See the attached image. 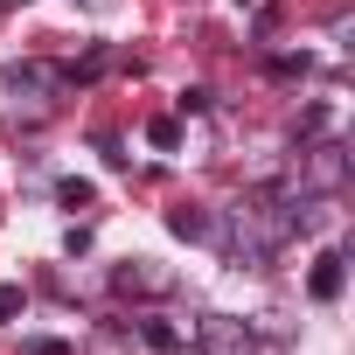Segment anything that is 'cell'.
Here are the masks:
<instances>
[{
	"mask_svg": "<svg viewBox=\"0 0 355 355\" xmlns=\"http://www.w3.org/2000/svg\"><path fill=\"white\" fill-rule=\"evenodd\" d=\"M167 230L182 237V244H209L216 216H209V209H196V202H174V209H167Z\"/></svg>",
	"mask_w": 355,
	"mask_h": 355,
	"instance_id": "obj_7",
	"label": "cell"
},
{
	"mask_svg": "<svg viewBox=\"0 0 355 355\" xmlns=\"http://www.w3.org/2000/svg\"><path fill=\"white\" fill-rule=\"evenodd\" d=\"M63 91H70V70L63 63H42V56H21V63L0 70V98H8V119L15 125H49L56 105H63Z\"/></svg>",
	"mask_w": 355,
	"mask_h": 355,
	"instance_id": "obj_2",
	"label": "cell"
},
{
	"mask_svg": "<svg viewBox=\"0 0 355 355\" xmlns=\"http://www.w3.org/2000/svg\"><path fill=\"white\" fill-rule=\"evenodd\" d=\"M132 334H139V348H153V355H182V348H189V327H174V320H160V313H146Z\"/></svg>",
	"mask_w": 355,
	"mask_h": 355,
	"instance_id": "obj_6",
	"label": "cell"
},
{
	"mask_svg": "<svg viewBox=\"0 0 355 355\" xmlns=\"http://www.w3.org/2000/svg\"><path fill=\"white\" fill-rule=\"evenodd\" d=\"M56 202H63V209H91V182H84V174H63V182H56Z\"/></svg>",
	"mask_w": 355,
	"mask_h": 355,
	"instance_id": "obj_8",
	"label": "cell"
},
{
	"mask_svg": "<svg viewBox=\"0 0 355 355\" xmlns=\"http://www.w3.org/2000/svg\"><path fill=\"white\" fill-rule=\"evenodd\" d=\"M146 139H153L160 153H174V146H182V125H174V119H153V125H146Z\"/></svg>",
	"mask_w": 355,
	"mask_h": 355,
	"instance_id": "obj_10",
	"label": "cell"
},
{
	"mask_svg": "<svg viewBox=\"0 0 355 355\" xmlns=\"http://www.w3.org/2000/svg\"><path fill=\"white\" fill-rule=\"evenodd\" d=\"M112 293H119V300H167V293H174V272H167L160 258H125V265L112 272Z\"/></svg>",
	"mask_w": 355,
	"mask_h": 355,
	"instance_id": "obj_4",
	"label": "cell"
},
{
	"mask_svg": "<svg viewBox=\"0 0 355 355\" xmlns=\"http://www.w3.org/2000/svg\"><path fill=\"white\" fill-rule=\"evenodd\" d=\"M28 355H70V341H49V334H35V341H21Z\"/></svg>",
	"mask_w": 355,
	"mask_h": 355,
	"instance_id": "obj_14",
	"label": "cell"
},
{
	"mask_svg": "<svg viewBox=\"0 0 355 355\" xmlns=\"http://www.w3.org/2000/svg\"><path fill=\"white\" fill-rule=\"evenodd\" d=\"M0 8H28V0H0Z\"/></svg>",
	"mask_w": 355,
	"mask_h": 355,
	"instance_id": "obj_15",
	"label": "cell"
},
{
	"mask_svg": "<svg viewBox=\"0 0 355 355\" xmlns=\"http://www.w3.org/2000/svg\"><path fill=\"white\" fill-rule=\"evenodd\" d=\"M300 230H293V202H279L272 189H251V196H237L223 216H216V230H209V244H223V258L237 265V272H258V265H272L286 244H293Z\"/></svg>",
	"mask_w": 355,
	"mask_h": 355,
	"instance_id": "obj_1",
	"label": "cell"
},
{
	"mask_svg": "<svg viewBox=\"0 0 355 355\" xmlns=\"http://www.w3.org/2000/svg\"><path fill=\"white\" fill-rule=\"evenodd\" d=\"M21 306H28V293H21V286H0V320H15Z\"/></svg>",
	"mask_w": 355,
	"mask_h": 355,
	"instance_id": "obj_11",
	"label": "cell"
},
{
	"mask_svg": "<svg viewBox=\"0 0 355 355\" xmlns=\"http://www.w3.org/2000/svg\"><path fill=\"white\" fill-rule=\"evenodd\" d=\"M306 293H313L320 306H334V300L348 293V258H341V251H320L313 272H306Z\"/></svg>",
	"mask_w": 355,
	"mask_h": 355,
	"instance_id": "obj_5",
	"label": "cell"
},
{
	"mask_svg": "<svg viewBox=\"0 0 355 355\" xmlns=\"http://www.w3.org/2000/svg\"><path fill=\"white\" fill-rule=\"evenodd\" d=\"M189 348L196 355H258V327L237 320V313H202L189 327Z\"/></svg>",
	"mask_w": 355,
	"mask_h": 355,
	"instance_id": "obj_3",
	"label": "cell"
},
{
	"mask_svg": "<svg viewBox=\"0 0 355 355\" xmlns=\"http://www.w3.org/2000/svg\"><path fill=\"white\" fill-rule=\"evenodd\" d=\"M272 77H306V56H272Z\"/></svg>",
	"mask_w": 355,
	"mask_h": 355,
	"instance_id": "obj_12",
	"label": "cell"
},
{
	"mask_svg": "<svg viewBox=\"0 0 355 355\" xmlns=\"http://www.w3.org/2000/svg\"><path fill=\"white\" fill-rule=\"evenodd\" d=\"M84 8H112V0H84Z\"/></svg>",
	"mask_w": 355,
	"mask_h": 355,
	"instance_id": "obj_16",
	"label": "cell"
},
{
	"mask_svg": "<svg viewBox=\"0 0 355 355\" xmlns=\"http://www.w3.org/2000/svg\"><path fill=\"white\" fill-rule=\"evenodd\" d=\"M105 70H112V49L98 42V49H84V63L70 70V84H84V77H105Z\"/></svg>",
	"mask_w": 355,
	"mask_h": 355,
	"instance_id": "obj_9",
	"label": "cell"
},
{
	"mask_svg": "<svg viewBox=\"0 0 355 355\" xmlns=\"http://www.w3.org/2000/svg\"><path fill=\"white\" fill-rule=\"evenodd\" d=\"M63 251H70V258H77V251H91V230H84V223H70V230H63Z\"/></svg>",
	"mask_w": 355,
	"mask_h": 355,
	"instance_id": "obj_13",
	"label": "cell"
}]
</instances>
